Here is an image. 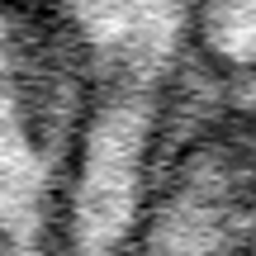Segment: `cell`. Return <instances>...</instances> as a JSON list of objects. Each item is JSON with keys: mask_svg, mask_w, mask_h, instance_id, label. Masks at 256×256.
<instances>
[{"mask_svg": "<svg viewBox=\"0 0 256 256\" xmlns=\"http://www.w3.org/2000/svg\"><path fill=\"white\" fill-rule=\"evenodd\" d=\"M247 256H256V232H252V242H247Z\"/></svg>", "mask_w": 256, "mask_h": 256, "instance_id": "obj_5", "label": "cell"}, {"mask_svg": "<svg viewBox=\"0 0 256 256\" xmlns=\"http://www.w3.org/2000/svg\"><path fill=\"white\" fill-rule=\"evenodd\" d=\"M256 232V110L204 104L142 228L119 256H247Z\"/></svg>", "mask_w": 256, "mask_h": 256, "instance_id": "obj_3", "label": "cell"}, {"mask_svg": "<svg viewBox=\"0 0 256 256\" xmlns=\"http://www.w3.org/2000/svg\"><path fill=\"white\" fill-rule=\"evenodd\" d=\"M190 43L204 76L256 95V0H194Z\"/></svg>", "mask_w": 256, "mask_h": 256, "instance_id": "obj_4", "label": "cell"}, {"mask_svg": "<svg viewBox=\"0 0 256 256\" xmlns=\"http://www.w3.org/2000/svg\"><path fill=\"white\" fill-rule=\"evenodd\" d=\"M86 52L57 0H0V256H62Z\"/></svg>", "mask_w": 256, "mask_h": 256, "instance_id": "obj_2", "label": "cell"}, {"mask_svg": "<svg viewBox=\"0 0 256 256\" xmlns=\"http://www.w3.org/2000/svg\"><path fill=\"white\" fill-rule=\"evenodd\" d=\"M86 52V124L62 256H119L204 104L194 0H57Z\"/></svg>", "mask_w": 256, "mask_h": 256, "instance_id": "obj_1", "label": "cell"}]
</instances>
